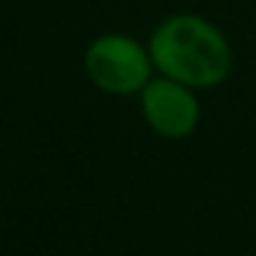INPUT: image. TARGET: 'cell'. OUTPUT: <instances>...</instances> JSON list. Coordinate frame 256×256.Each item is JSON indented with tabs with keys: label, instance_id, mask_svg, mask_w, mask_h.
I'll return each instance as SVG.
<instances>
[{
	"label": "cell",
	"instance_id": "obj_3",
	"mask_svg": "<svg viewBox=\"0 0 256 256\" xmlns=\"http://www.w3.org/2000/svg\"><path fill=\"white\" fill-rule=\"evenodd\" d=\"M144 113L154 132L166 138H184L196 130L198 102L179 80H157L144 91Z\"/></svg>",
	"mask_w": 256,
	"mask_h": 256
},
{
	"label": "cell",
	"instance_id": "obj_1",
	"mask_svg": "<svg viewBox=\"0 0 256 256\" xmlns=\"http://www.w3.org/2000/svg\"><path fill=\"white\" fill-rule=\"evenodd\" d=\"M157 69L184 86H215L232 69V52L223 34L201 17H174L152 36Z\"/></svg>",
	"mask_w": 256,
	"mask_h": 256
},
{
	"label": "cell",
	"instance_id": "obj_2",
	"mask_svg": "<svg viewBox=\"0 0 256 256\" xmlns=\"http://www.w3.org/2000/svg\"><path fill=\"white\" fill-rule=\"evenodd\" d=\"M88 78L110 94H132L149 78V58L127 36H102L86 56Z\"/></svg>",
	"mask_w": 256,
	"mask_h": 256
}]
</instances>
